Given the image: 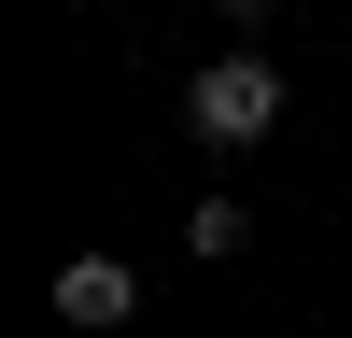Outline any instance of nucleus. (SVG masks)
<instances>
[{
  "label": "nucleus",
  "instance_id": "f257e3e1",
  "mask_svg": "<svg viewBox=\"0 0 352 338\" xmlns=\"http://www.w3.org/2000/svg\"><path fill=\"white\" fill-rule=\"evenodd\" d=\"M184 127H197V141H226V155H240V141H268V127H282V71H268L254 43H240V56H212V71L184 84Z\"/></svg>",
  "mask_w": 352,
  "mask_h": 338
},
{
  "label": "nucleus",
  "instance_id": "7ed1b4c3",
  "mask_svg": "<svg viewBox=\"0 0 352 338\" xmlns=\"http://www.w3.org/2000/svg\"><path fill=\"white\" fill-rule=\"evenodd\" d=\"M240 240H254L240 197H184V254H240Z\"/></svg>",
  "mask_w": 352,
  "mask_h": 338
},
{
  "label": "nucleus",
  "instance_id": "f03ea898",
  "mask_svg": "<svg viewBox=\"0 0 352 338\" xmlns=\"http://www.w3.org/2000/svg\"><path fill=\"white\" fill-rule=\"evenodd\" d=\"M141 310V282H127V254H71L56 268V324H85V338H113Z\"/></svg>",
  "mask_w": 352,
  "mask_h": 338
}]
</instances>
